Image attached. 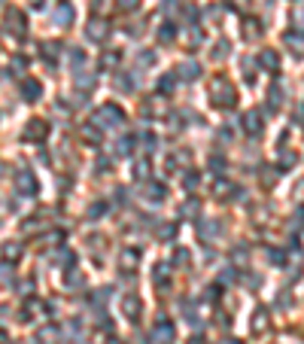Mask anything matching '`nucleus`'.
Here are the masks:
<instances>
[{"label": "nucleus", "mask_w": 304, "mask_h": 344, "mask_svg": "<svg viewBox=\"0 0 304 344\" xmlns=\"http://www.w3.org/2000/svg\"><path fill=\"white\" fill-rule=\"evenodd\" d=\"M210 95H213V107H219V110H231L234 101H238V91L225 76H216L210 82Z\"/></svg>", "instance_id": "f257e3e1"}, {"label": "nucleus", "mask_w": 304, "mask_h": 344, "mask_svg": "<svg viewBox=\"0 0 304 344\" xmlns=\"http://www.w3.org/2000/svg\"><path fill=\"white\" fill-rule=\"evenodd\" d=\"M125 122V113L116 107V104H104V107H97V113H94V125H100V128H116V125H122Z\"/></svg>", "instance_id": "f03ea898"}, {"label": "nucleus", "mask_w": 304, "mask_h": 344, "mask_svg": "<svg viewBox=\"0 0 304 344\" xmlns=\"http://www.w3.org/2000/svg\"><path fill=\"white\" fill-rule=\"evenodd\" d=\"M49 131H52V125H49L46 119H27V122H24V131H21V140H27V143H43V140L49 137Z\"/></svg>", "instance_id": "7ed1b4c3"}, {"label": "nucleus", "mask_w": 304, "mask_h": 344, "mask_svg": "<svg viewBox=\"0 0 304 344\" xmlns=\"http://www.w3.org/2000/svg\"><path fill=\"white\" fill-rule=\"evenodd\" d=\"M6 30L15 34V37H24L27 34V18L21 15V9H15V6L6 9Z\"/></svg>", "instance_id": "20e7f679"}, {"label": "nucleus", "mask_w": 304, "mask_h": 344, "mask_svg": "<svg viewBox=\"0 0 304 344\" xmlns=\"http://www.w3.org/2000/svg\"><path fill=\"white\" fill-rule=\"evenodd\" d=\"M140 314H143L140 296H137V293H125V296H122V317H128V320L134 323V320H140Z\"/></svg>", "instance_id": "39448f33"}, {"label": "nucleus", "mask_w": 304, "mask_h": 344, "mask_svg": "<svg viewBox=\"0 0 304 344\" xmlns=\"http://www.w3.org/2000/svg\"><path fill=\"white\" fill-rule=\"evenodd\" d=\"M15 189H18L21 195H37V177H33L27 168H21V171L15 174Z\"/></svg>", "instance_id": "423d86ee"}, {"label": "nucleus", "mask_w": 304, "mask_h": 344, "mask_svg": "<svg viewBox=\"0 0 304 344\" xmlns=\"http://www.w3.org/2000/svg\"><path fill=\"white\" fill-rule=\"evenodd\" d=\"M241 125H244V131H247L250 137H259V134H262V113H259V110H250V113H244Z\"/></svg>", "instance_id": "0eeeda50"}, {"label": "nucleus", "mask_w": 304, "mask_h": 344, "mask_svg": "<svg viewBox=\"0 0 304 344\" xmlns=\"http://www.w3.org/2000/svg\"><path fill=\"white\" fill-rule=\"evenodd\" d=\"M79 137H82L88 146H100V140H104V134H100V125H94V122H85V125H79Z\"/></svg>", "instance_id": "6e6552de"}, {"label": "nucleus", "mask_w": 304, "mask_h": 344, "mask_svg": "<svg viewBox=\"0 0 304 344\" xmlns=\"http://www.w3.org/2000/svg\"><path fill=\"white\" fill-rule=\"evenodd\" d=\"M140 265V250H134V247H125L122 253H119V268H125V271H134Z\"/></svg>", "instance_id": "1a4fd4ad"}, {"label": "nucleus", "mask_w": 304, "mask_h": 344, "mask_svg": "<svg viewBox=\"0 0 304 344\" xmlns=\"http://www.w3.org/2000/svg\"><path fill=\"white\" fill-rule=\"evenodd\" d=\"M21 98H24L27 104L40 101V98H43V85H40L37 79H24V82H21Z\"/></svg>", "instance_id": "9d476101"}, {"label": "nucleus", "mask_w": 304, "mask_h": 344, "mask_svg": "<svg viewBox=\"0 0 304 344\" xmlns=\"http://www.w3.org/2000/svg\"><path fill=\"white\" fill-rule=\"evenodd\" d=\"M73 15H76V12H73V6H70V3H61V6L52 12V21H55L58 27H67V24L73 21Z\"/></svg>", "instance_id": "9b49d317"}, {"label": "nucleus", "mask_w": 304, "mask_h": 344, "mask_svg": "<svg viewBox=\"0 0 304 344\" xmlns=\"http://www.w3.org/2000/svg\"><path fill=\"white\" fill-rule=\"evenodd\" d=\"M177 76L186 79V82H192V79L201 76V64H198V61H183V64L177 67Z\"/></svg>", "instance_id": "f8f14e48"}, {"label": "nucleus", "mask_w": 304, "mask_h": 344, "mask_svg": "<svg viewBox=\"0 0 304 344\" xmlns=\"http://www.w3.org/2000/svg\"><path fill=\"white\" fill-rule=\"evenodd\" d=\"M0 253H3V259L12 265V262H18V259L24 256V247H21V244H15V241H6V244L0 247Z\"/></svg>", "instance_id": "ddd939ff"}, {"label": "nucleus", "mask_w": 304, "mask_h": 344, "mask_svg": "<svg viewBox=\"0 0 304 344\" xmlns=\"http://www.w3.org/2000/svg\"><path fill=\"white\" fill-rule=\"evenodd\" d=\"M152 338H155L158 344H171V341H174V326H171L167 320H158V326H155Z\"/></svg>", "instance_id": "4468645a"}, {"label": "nucleus", "mask_w": 304, "mask_h": 344, "mask_svg": "<svg viewBox=\"0 0 304 344\" xmlns=\"http://www.w3.org/2000/svg\"><path fill=\"white\" fill-rule=\"evenodd\" d=\"M259 64H262L265 70H271V73H277V70H280V55H277L274 49H265V52L259 55Z\"/></svg>", "instance_id": "2eb2a0df"}, {"label": "nucleus", "mask_w": 304, "mask_h": 344, "mask_svg": "<svg viewBox=\"0 0 304 344\" xmlns=\"http://www.w3.org/2000/svg\"><path fill=\"white\" fill-rule=\"evenodd\" d=\"M219 232H222V223H219V220H204V223L198 226V235H201L204 241H210V238H216Z\"/></svg>", "instance_id": "dca6fc26"}, {"label": "nucleus", "mask_w": 304, "mask_h": 344, "mask_svg": "<svg viewBox=\"0 0 304 344\" xmlns=\"http://www.w3.org/2000/svg\"><path fill=\"white\" fill-rule=\"evenodd\" d=\"M107 37H110V24H107V21H91V24H88V40L104 43Z\"/></svg>", "instance_id": "f3484780"}, {"label": "nucleus", "mask_w": 304, "mask_h": 344, "mask_svg": "<svg viewBox=\"0 0 304 344\" xmlns=\"http://www.w3.org/2000/svg\"><path fill=\"white\" fill-rule=\"evenodd\" d=\"M241 34H244V40H259V37H262V24H259L256 18H247V21L241 24Z\"/></svg>", "instance_id": "a211bd4d"}, {"label": "nucleus", "mask_w": 304, "mask_h": 344, "mask_svg": "<svg viewBox=\"0 0 304 344\" xmlns=\"http://www.w3.org/2000/svg\"><path fill=\"white\" fill-rule=\"evenodd\" d=\"M198 213H201V201H198V198L183 201V207H180V216H183V220H195Z\"/></svg>", "instance_id": "6ab92c4d"}, {"label": "nucleus", "mask_w": 304, "mask_h": 344, "mask_svg": "<svg viewBox=\"0 0 304 344\" xmlns=\"http://www.w3.org/2000/svg\"><path fill=\"white\" fill-rule=\"evenodd\" d=\"M58 338H61V329H58V326H43L40 335H37V341L40 344H55Z\"/></svg>", "instance_id": "aec40b11"}, {"label": "nucleus", "mask_w": 304, "mask_h": 344, "mask_svg": "<svg viewBox=\"0 0 304 344\" xmlns=\"http://www.w3.org/2000/svg\"><path fill=\"white\" fill-rule=\"evenodd\" d=\"M265 329H268V314H265V311L259 308V311L253 314V332H256V335H262Z\"/></svg>", "instance_id": "412c9836"}, {"label": "nucleus", "mask_w": 304, "mask_h": 344, "mask_svg": "<svg viewBox=\"0 0 304 344\" xmlns=\"http://www.w3.org/2000/svg\"><path fill=\"white\" fill-rule=\"evenodd\" d=\"M146 198L149 201H161L164 198V186L161 183H146Z\"/></svg>", "instance_id": "4be33fe9"}, {"label": "nucleus", "mask_w": 304, "mask_h": 344, "mask_svg": "<svg viewBox=\"0 0 304 344\" xmlns=\"http://www.w3.org/2000/svg\"><path fill=\"white\" fill-rule=\"evenodd\" d=\"M94 82H97V76H91V73H82V70L76 73V85H79L82 91H88V88H91Z\"/></svg>", "instance_id": "5701e85b"}, {"label": "nucleus", "mask_w": 304, "mask_h": 344, "mask_svg": "<svg viewBox=\"0 0 304 344\" xmlns=\"http://www.w3.org/2000/svg\"><path fill=\"white\" fill-rule=\"evenodd\" d=\"M131 146H134L131 137H119L116 140V155H131Z\"/></svg>", "instance_id": "b1692460"}, {"label": "nucleus", "mask_w": 304, "mask_h": 344, "mask_svg": "<svg viewBox=\"0 0 304 344\" xmlns=\"http://www.w3.org/2000/svg\"><path fill=\"white\" fill-rule=\"evenodd\" d=\"M174 37H177V27H174V24L167 21V24H164V27L158 30V40H161V43H174Z\"/></svg>", "instance_id": "393cba45"}, {"label": "nucleus", "mask_w": 304, "mask_h": 344, "mask_svg": "<svg viewBox=\"0 0 304 344\" xmlns=\"http://www.w3.org/2000/svg\"><path fill=\"white\" fill-rule=\"evenodd\" d=\"M167 271H171L167 265H155V271H152V280H155L158 287H164V284H167Z\"/></svg>", "instance_id": "a878e982"}, {"label": "nucleus", "mask_w": 304, "mask_h": 344, "mask_svg": "<svg viewBox=\"0 0 304 344\" xmlns=\"http://www.w3.org/2000/svg\"><path fill=\"white\" fill-rule=\"evenodd\" d=\"M58 49H61V46H58V43H46V46H43V58H46V61H52V64H55V58H58Z\"/></svg>", "instance_id": "bb28decb"}, {"label": "nucleus", "mask_w": 304, "mask_h": 344, "mask_svg": "<svg viewBox=\"0 0 304 344\" xmlns=\"http://www.w3.org/2000/svg\"><path fill=\"white\" fill-rule=\"evenodd\" d=\"M82 64H85V55H82L79 49H73V52H70V67L79 73V70H82Z\"/></svg>", "instance_id": "cd10ccee"}, {"label": "nucleus", "mask_w": 304, "mask_h": 344, "mask_svg": "<svg viewBox=\"0 0 304 344\" xmlns=\"http://www.w3.org/2000/svg\"><path fill=\"white\" fill-rule=\"evenodd\" d=\"M174 85H177V76H161L158 91H161V95H167V91H174Z\"/></svg>", "instance_id": "c85d7f7f"}, {"label": "nucleus", "mask_w": 304, "mask_h": 344, "mask_svg": "<svg viewBox=\"0 0 304 344\" xmlns=\"http://www.w3.org/2000/svg\"><path fill=\"white\" fill-rule=\"evenodd\" d=\"M280 104H283V91H280V85L274 82V85H271V110H277Z\"/></svg>", "instance_id": "c756f323"}, {"label": "nucleus", "mask_w": 304, "mask_h": 344, "mask_svg": "<svg viewBox=\"0 0 304 344\" xmlns=\"http://www.w3.org/2000/svg\"><path fill=\"white\" fill-rule=\"evenodd\" d=\"M6 284H12V265L9 262L0 265V287H6Z\"/></svg>", "instance_id": "7c9ffc66"}, {"label": "nucleus", "mask_w": 304, "mask_h": 344, "mask_svg": "<svg viewBox=\"0 0 304 344\" xmlns=\"http://www.w3.org/2000/svg\"><path fill=\"white\" fill-rule=\"evenodd\" d=\"M286 43L295 46L298 52H304V37H301V34H292V30H289V34H286Z\"/></svg>", "instance_id": "2f4dec72"}, {"label": "nucleus", "mask_w": 304, "mask_h": 344, "mask_svg": "<svg viewBox=\"0 0 304 344\" xmlns=\"http://www.w3.org/2000/svg\"><path fill=\"white\" fill-rule=\"evenodd\" d=\"M210 168H213V174H222V171H225V159H222V155H213V159H210Z\"/></svg>", "instance_id": "473e14b6"}, {"label": "nucleus", "mask_w": 304, "mask_h": 344, "mask_svg": "<svg viewBox=\"0 0 304 344\" xmlns=\"http://www.w3.org/2000/svg\"><path fill=\"white\" fill-rule=\"evenodd\" d=\"M116 85H119L122 91H131V88H134V82H131L128 76H119V79H116Z\"/></svg>", "instance_id": "72a5a7b5"}, {"label": "nucleus", "mask_w": 304, "mask_h": 344, "mask_svg": "<svg viewBox=\"0 0 304 344\" xmlns=\"http://www.w3.org/2000/svg\"><path fill=\"white\" fill-rule=\"evenodd\" d=\"M158 235H161V241H171V238L177 235V229H174V226H161V232H158Z\"/></svg>", "instance_id": "f704fd0d"}, {"label": "nucleus", "mask_w": 304, "mask_h": 344, "mask_svg": "<svg viewBox=\"0 0 304 344\" xmlns=\"http://www.w3.org/2000/svg\"><path fill=\"white\" fill-rule=\"evenodd\" d=\"M268 259H271L274 265H283V253H280V250H268Z\"/></svg>", "instance_id": "c9c22d12"}, {"label": "nucleus", "mask_w": 304, "mask_h": 344, "mask_svg": "<svg viewBox=\"0 0 304 344\" xmlns=\"http://www.w3.org/2000/svg\"><path fill=\"white\" fill-rule=\"evenodd\" d=\"M140 140H143V146H146V149H155V134H143Z\"/></svg>", "instance_id": "e433bc0d"}, {"label": "nucleus", "mask_w": 304, "mask_h": 344, "mask_svg": "<svg viewBox=\"0 0 304 344\" xmlns=\"http://www.w3.org/2000/svg\"><path fill=\"white\" fill-rule=\"evenodd\" d=\"M104 210H107V204H91V207H88V216H100Z\"/></svg>", "instance_id": "4c0bfd02"}, {"label": "nucleus", "mask_w": 304, "mask_h": 344, "mask_svg": "<svg viewBox=\"0 0 304 344\" xmlns=\"http://www.w3.org/2000/svg\"><path fill=\"white\" fill-rule=\"evenodd\" d=\"M119 9L131 12V9H137V0H119Z\"/></svg>", "instance_id": "58836bf2"}, {"label": "nucleus", "mask_w": 304, "mask_h": 344, "mask_svg": "<svg viewBox=\"0 0 304 344\" xmlns=\"http://www.w3.org/2000/svg\"><path fill=\"white\" fill-rule=\"evenodd\" d=\"M225 49H228V46H225V43H219V46L213 49V58H225Z\"/></svg>", "instance_id": "ea45409f"}, {"label": "nucleus", "mask_w": 304, "mask_h": 344, "mask_svg": "<svg viewBox=\"0 0 304 344\" xmlns=\"http://www.w3.org/2000/svg\"><path fill=\"white\" fill-rule=\"evenodd\" d=\"M140 64H155V55H152V52H143V55H140Z\"/></svg>", "instance_id": "a19ab883"}, {"label": "nucleus", "mask_w": 304, "mask_h": 344, "mask_svg": "<svg viewBox=\"0 0 304 344\" xmlns=\"http://www.w3.org/2000/svg\"><path fill=\"white\" fill-rule=\"evenodd\" d=\"M146 171H149V162H140V165H137V168H134V174H137V177H143V174H146Z\"/></svg>", "instance_id": "79ce46f5"}, {"label": "nucleus", "mask_w": 304, "mask_h": 344, "mask_svg": "<svg viewBox=\"0 0 304 344\" xmlns=\"http://www.w3.org/2000/svg\"><path fill=\"white\" fill-rule=\"evenodd\" d=\"M195 186H198V174H189L186 177V189H195Z\"/></svg>", "instance_id": "37998d69"}, {"label": "nucleus", "mask_w": 304, "mask_h": 344, "mask_svg": "<svg viewBox=\"0 0 304 344\" xmlns=\"http://www.w3.org/2000/svg\"><path fill=\"white\" fill-rule=\"evenodd\" d=\"M289 165H295V152H292V155H289V152L283 155V168H289Z\"/></svg>", "instance_id": "c03bdc74"}, {"label": "nucleus", "mask_w": 304, "mask_h": 344, "mask_svg": "<svg viewBox=\"0 0 304 344\" xmlns=\"http://www.w3.org/2000/svg\"><path fill=\"white\" fill-rule=\"evenodd\" d=\"M177 262H180V265L189 262V253H186V250H177Z\"/></svg>", "instance_id": "a18cd8bd"}, {"label": "nucleus", "mask_w": 304, "mask_h": 344, "mask_svg": "<svg viewBox=\"0 0 304 344\" xmlns=\"http://www.w3.org/2000/svg\"><path fill=\"white\" fill-rule=\"evenodd\" d=\"M228 3H231L234 9H244V6H247V0H228Z\"/></svg>", "instance_id": "49530a36"}, {"label": "nucleus", "mask_w": 304, "mask_h": 344, "mask_svg": "<svg viewBox=\"0 0 304 344\" xmlns=\"http://www.w3.org/2000/svg\"><path fill=\"white\" fill-rule=\"evenodd\" d=\"M295 21H298V27H304V9H298V15H295Z\"/></svg>", "instance_id": "de8ad7c7"}, {"label": "nucleus", "mask_w": 304, "mask_h": 344, "mask_svg": "<svg viewBox=\"0 0 304 344\" xmlns=\"http://www.w3.org/2000/svg\"><path fill=\"white\" fill-rule=\"evenodd\" d=\"M219 344H241V341H234V338H225V341H219Z\"/></svg>", "instance_id": "09e8293b"}, {"label": "nucleus", "mask_w": 304, "mask_h": 344, "mask_svg": "<svg viewBox=\"0 0 304 344\" xmlns=\"http://www.w3.org/2000/svg\"><path fill=\"white\" fill-rule=\"evenodd\" d=\"M0 344H6V332L3 329H0Z\"/></svg>", "instance_id": "8fccbe9b"}, {"label": "nucleus", "mask_w": 304, "mask_h": 344, "mask_svg": "<svg viewBox=\"0 0 304 344\" xmlns=\"http://www.w3.org/2000/svg\"><path fill=\"white\" fill-rule=\"evenodd\" d=\"M277 344H301V341H289V338H283V341H277Z\"/></svg>", "instance_id": "3c124183"}, {"label": "nucleus", "mask_w": 304, "mask_h": 344, "mask_svg": "<svg viewBox=\"0 0 304 344\" xmlns=\"http://www.w3.org/2000/svg\"><path fill=\"white\" fill-rule=\"evenodd\" d=\"M107 344H122V341H116V338H110V341H107Z\"/></svg>", "instance_id": "603ef678"}, {"label": "nucleus", "mask_w": 304, "mask_h": 344, "mask_svg": "<svg viewBox=\"0 0 304 344\" xmlns=\"http://www.w3.org/2000/svg\"><path fill=\"white\" fill-rule=\"evenodd\" d=\"M0 177H3V165H0Z\"/></svg>", "instance_id": "864d4df0"}, {"label": "nucleus", "mask_w": 304, "mask_h": 344, "mask_svg": "<svg viewBox=\"0 0 304 344\" xmlns=\"http://www.w3.org/2000/svg\"><path fill=\"white\" fill-rule=\"evenodd\" d=\"M21 344H24V341H21Z\"/></svg>", "instance_id": "5fc2aeb1"}]
</instances>
